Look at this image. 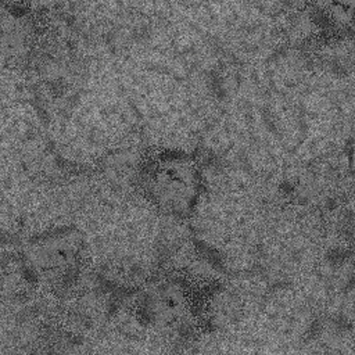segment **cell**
I'll return each instance as SVG.
<instances>
[{"label": "cell", "mask_w": 355, "mask_h": 355, "mask_svg": "<svg viewBox=\"0 0 355 355\" xmlns=\"http://www.w3.org/2000/svg\"><path fill=\"white\" fill-rule=\"evenodd\" d=\"M196 185V173L182 161L164 164L153 178V189L157 200L173 211L189 210L190 202L194 200Z\"/></svg>", "instance_id": "6da1fadb"}, {"label": "cell", "mask_w": 355, "mask_h": 355, "mask_svg": "<svg viewBox=\"0 0 355 355\" xmlns=\"http://www.w3.org/2000/svg\"><path fill=\"white\" fill-rule=\"evenodd\" d=\"M351 257H352V252H351L350 248H347V247H333L326 254V260L331 265L341 266L350 261Z\"/></svg>", "instance_id": "7a4b0ae2"}, {"label": "cell", "mask_w": 355, "mask_h": 355, "mask_svg": "<svg viewBox=\"0 0 355 355\" xmlns=\"http://www.w3.org/2000/svg\"><path fill=\"white\" fill-rule=\"evenodd\" d=\"M332 326L335 327L336 333L339 335H347L348 332L352 331V322L350 321V318L347 315H336L333 319H332Z\"/></svg>", "instance_id": "3957f363"}, {"label": "cell", "mask_w": 355, "mask_h": 355, "mask_svg": "<svg viewBox=\"0 0 355 355\" xmlns=\"http://www.w3.org/2000/svg\"><path fill=\"white\" fill-rule=\"evenodd\" d=\"M355 290V272H352L350 276L347 277V281L344 283V291L350 293V291Z\"/></svg>", "instance_id": "277c9868"}]
</instances>
